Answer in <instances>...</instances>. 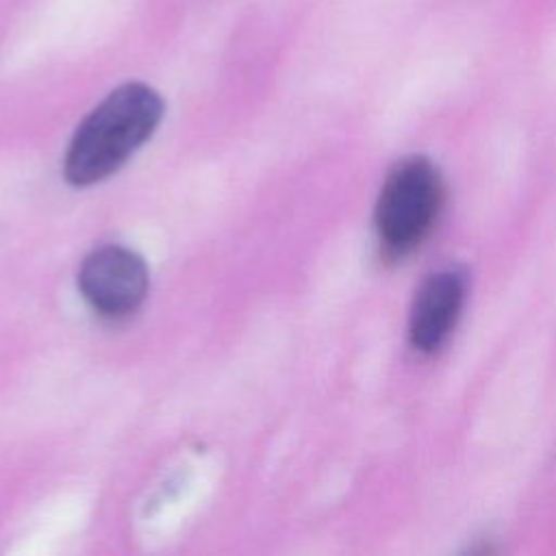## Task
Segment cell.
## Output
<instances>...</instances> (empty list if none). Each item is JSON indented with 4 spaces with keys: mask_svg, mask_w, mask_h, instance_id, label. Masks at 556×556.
<instances>
[{
    "mask_svg": "<svg viewBox=\"0 0 556 556\" xmlns=\"http://www.w3.org/2000/svg\"><path fill=\"white\" fill-rule=\"evenodd\" d=\"M163 109V98L146 83L111 91L76 128L63 161L65 180L89 187L115 174L156 130Z\"/></svg>",
    "mask_w": 556,
    "mask_h": 556,
    "instance_id": "1",
    "label": "cell"
},
{
    "mask_svg": "<svg viewBox=\"0 0 556 556\" xmlns=\"http://www.w3.org/2000/svg\"><path fill=\"white\" fill-rule=\"evenodd\" d=\"M443 202V185L426 159L402 161L384 180L376 204V235L387 256H404L430 232Z\"/></svg>",
    "mask_w": 556,
    "mask_h": 556,
    "instance_id": "2",
    "label": "cell"
},
{
    "mask_svg": "<svg viewBox=\"0 0 556 556\" xmlns=\"http://www.w3.org/2000/svg\"><path fill=\"white\" fill-rule=\"evenodd\" d=\"M465 302V274L445 267L430 274L415 293L408 334L419 352L439 350L456 326Z\"/></svg>",
    "mask_w": 556,
    "mask_h": 556,
    "instance_id": "4",
    "label": "cell"
},
{
    "mask_svg": "<svg viewBox=\"0 0 556 556\" xmlns=\"http://www.w3.org/2000/svg\"><path fill=\"white\" fill-rule=\"evenodd\" d=\"M148 287L146 261L115 243L93 250L78 269V289L85 302L104 319L130 317L143 304Z\"/></svg>",
    "mask_w": 556,
    "mask_h": 556,
    "instance_id": "3",
    "label": "cell"
}]
</instances>
